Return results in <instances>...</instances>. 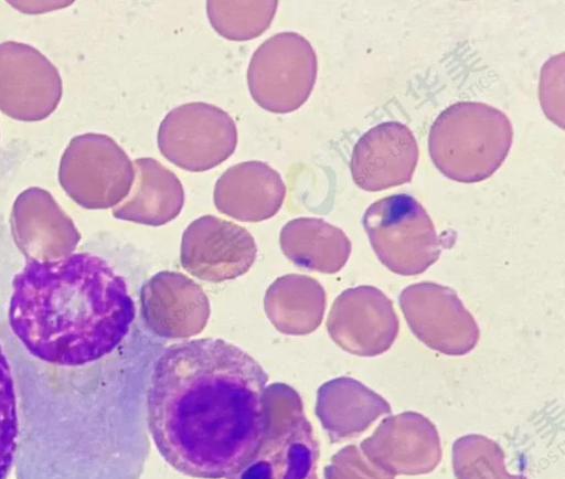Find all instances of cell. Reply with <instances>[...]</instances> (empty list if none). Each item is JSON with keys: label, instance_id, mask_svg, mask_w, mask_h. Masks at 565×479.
<instances>
[{"label": "cell", "instance_id": "6da1fadb", "mask_svg": "<svg viewBox=\"0 0 565 479\" xmlns=\"http://www.w3.org/2000/svg\"><path fill=\"white\" fill-rule=\"evenodd\" d=\"M267 382L250 354L223 339L166 348L147 393L148 429L161 457L189 477H230L263 437Z\"/></svg>", "mask_w": 565, "mask_h": 479}, {"label": "cell", "instance_id": "7a4b0ae2", "mask_svg": "<svg viewBox=\"0 0 565 479\" xmlns=\"http://www.w3.org/2000/svg\"><path fill=\"white\" fill-rule=\"evenodd\" d=\"M134 318L125 279L89 253L30 259L12 281L11 330L29 355L46 366L96 363L122 341Z\"/></svg>", "mask_w": 565, "mask_h": 479}, {"label": "cell", "instance_id": "3957f363", "mask_svg": "<svg viewBox=\"0 0 565 479\" xmlns=\"http://www.w3.org/2000/svg\"><path fill=\"white\" fill-rule=\"evenodd\" d=\"M512 139V124L501 110L484 103L460 102L447 107L431 125L428 150L443 174L472 183L499 169Z\"/></svg>", "mask_w": 565, "mask_h": 479}, {"label": "cell", "instance_id": "277c9868", "mask_svg": "<svg viewBox=\"0 0 565 479\" xmlns=\"http://www.w3.org/2000/svg\"><path fill=\"white\" fill-rule=\"evenodd\" d=\"M263 437L248 460L226 479H320L319 443L299 394L285 383L265 390Z\"/></svg>", "mask_w": 565, "mask_h": 479}, {"label": "cell", "instance_id": "5b68a950", "mask_svg": "<svg viewBox=\"0 0 565 479\" xmlns=\"http://www.w3.org/2000/svg\"><path fill=\"white\" fill-rule=\"evenodd\" d=\"M362 223L376 256L395 274H422L440 256V236L412 195L399 193L375 201Z\"/></svg>", "mask_w": 565, "mask_h": 479}, {"label": "cell", "instance_id": "8992f818", "mask_svg": "<svg viewBox=\"0 0 565 479\" xmlns=\"http://www.w3.org/2000/svg\"><path fill=\"white\" fill-rule=\"evenodd\" d=\"M317 72V55L310 42L299 33L281 32L263 42L252 55L247 84L262 108L286 114L308 99Z\"/></svg>", "mask_w": 565, "mask_h": 479}, {"label": "cell", "instance_id": "52a82bcc", "mask_svg": "<svg viewBox=\"0 0 565 479\" xmlns=\"http://www.w3.org/2000/svg\"><path fill=\"white\" fill-rule=\"evenodd\" d=\"M157 141L160 152L170 162L186 171L202 172L232 156L237 130L232 117L223 109L193 102L166 115Z\"/></svg>", "mask_w": 565, "mask_h": 479}, {"label": "cell", "instance_id": "ba28073f", "mask_svg": "<svg viewBox=\"0 0 565 479\" xmlns=\"http://www.w3.org/2000/svg\"><path fill=\"white\" fill-rule=\"evenodd\" d=\"M134 178V163L107 135L75 136L61 158V182L89 206L117 203L129 193Z\"/></svg>", "mask_w": 565, "mask_h": 479}, {"label": "cell", "instance_id": "9c48e42d", "mask_svg": "<svg viewBox=\"0 0 565 479\" xmlns=\"http://www.w3.org/2000/svg\"><path fill=\"white\" fill-rule=\"evenodd\" d=\"M399 306L415 337L428 348L447 355H465L477 345L478 324L449 287L422 281L407 286Z\"/></svg>", "mask_w": 565, "mask_h": 479}, {"label": "cell", "instance_id": "30bf717a", "mask_svg": "<svg viewBox=\"0 0 565 479\" xmlns=\"http://www.w3.org/2000/svg\"><path fill=\"white\" fill-rule=\"evenodd\" d=\"M62 79L56 67L35 47L20 42L0 44V110L22 121L42 120L57 107Z\"/></svg>", "mask_w": 565, "mask_h": 479}, {"label": "cell", "instance_id": "8fae6325", "mask_svg": "<svg viewBox=\"0 0 565 479\" xmlns=\"http://www.w3.org/2000/svg\"><path fill=\"white\" fill-rule=\"evenodd\" d=\"M256 256L255 240L246 228L214 215L192 221L182 235L181 265L205 281L222 283L242 276Z\"/></svg>", "mask_w": 565, "mask_h": 479}, {"label": "cell", "instance_id": "7c38bea8", "mask_svg": "<svg viewBox=\"0 0 565 479\" xmlns=\"http://www.w3.org/2000/svg\"><path fill=\"white\" fill-rule=\"evenodd\" d=\"M399 321L392 300L373 286L342 291L327 319L330 338L343 350L359 356H376L394 343Z\"/></svg>", "mask_w": 565, "mask_h": 479}, {"label": "cell", "instance_id": "4fadbf2b", "mask_svg": "<svg viewBox=\"0 0 565 479\" xmlns=\"http://www.w3.org/2000/svg\"><path fill=\"white\" fill-rule=\"evenodd\" d=\"M360 449L377 467L393 475H426L443 457L436 426L424 415L404 412L384 418Z\"/></svg>", "mask_w": 565, "mask_h": 479}, {"label": "cell", "instance_id": "5bb4252c", "mask_svg": "<svg viewBox=\"0 0 565 479\" xmlns=\"http://www.w3.org/2000/svg\"><path fill=\"white\" fill-rule=\"evenodd\" d=\"M141 315L154 334L185 339L199 334L210 318V302L203 289L177 272H159L140 291Z\"/></svg>", "mask_w": 565, "mask_h": 479}, {"label": "cell", "instance_id": "9a60e30c", "mask_svg": "<svg viewBox=\"0 0 565 479\" xmlns=\"http://www.w3.org/2000/svg\"><path fill=\"white\" fill-rule=\"evenodd\" d=\"M418 146L411 129L386 121L369 129L353 147L350 170L365 191H381L411 182L418 161Z\"/></svg>", "mask_w": 565, "mask_h": 479}, {"label": "cell", "instance_id": "2e32d148", "mask_svg": "<svg viewBox=\"0 0 565 479\" xmlns=\"http://www.w3.org/2000/svg\"><path fill=\"white\" fill-rule=\"evenodd\" d=\"M286 187L280 174L262 161H245L230 167L216 181V209L237 221L260 222L281 207Z\"/></svg>", "mask_w": 565, "mask_h": 479}, {"label": "cell", "instance_id": "e0dca14e", "mask_svg": "<svg viewBox=\"0 0 565 479\" xmlns=\"http://www.w3.org/2000/svg\"><path fill=\"white\" fill-rule=\"evenodd\" d=\"M391 413L385 398L352 377L330 380L318 390L316 414L332 441L356 437Z\"/></svg>", "mask_w": 565, "mask_h": 479}, {"label": "cell", "instance_id": "ac0fdd59", "mask_svg": "<svg viewBox=\"0 0 565 479\" xmlns=\"http://www.w3.org/2000/svg\"><path fill=\"white\" fill-rule=\"evenodd\" d=\"M132 163L134 185L127 199L114 210L115 216L150 226L175 219L184 203L178 177L152 158H138Z\"/></svg>", "mask_w": 565, "mask_h": 479}, {"label": "cell", "instance_id": "d6986e66", "mask_svg": "<svg viewBox=\"0 0 565 479\" xmlns=\"http://www.w3.org/2000/svg\"><path fill=\"white\" fill-rule=\"evenodd\" d=\"M279 242L282 253L295 265L324 274L339 272L352 248L341 228L316 217L289 221L280 231Z\"/></svg>", "mask_w": 565, "mask_h": 479}, {"label": "cell", "instance_id": "ffe728a7", "mask_svg": "<svg viewBox=\"0 0 565 479\" xmlns=\"http://www.w3.org/2000/svg\"><path fill=\"white\" fill-rule=\"evenodd\" d=\"M264 307L274 327L286 334L302 336L315 331L326 309V292L309 276L289 274L277 278L267 289Z\"/></svg>", "mask_w": 565, "mask_h": 479}, {"label": "cell", "instance_id": "44dd1931", "mask_svg": "<svg viewBox=\"0 0 565 479\" xmlns=\"http://www.w3.org/2000/svg\"><path fill=\"white\" fill-rule=\"evenodd\" d=\"M277 0L206 2L207 17L215 31L232 41H247L259 36L270 25Z\"/></svg>", "mask_w": 565, "mask_h": 479}, {"label": "cell", "instance_id": "7402d4cb", "mask_svg": "<svg viewBox=\"0 0 565 479\" xmlns=\"http://www.w3.org/2000/svg\"><path fill=\"white\" fill-rule=\"evenodd\" d=\"M456 479H527L508 471L504 453L494 440L478 434L465 435L452 445Z\"/></svg>", "mask_w": 565, "mask_h": 479}, {"label": "cell", "instance_id": "603a6c76", "mask_svg": "<svg viewBox=\"0 0 565 479\" xmlns=\"http://www.w3.org/2000/svg\"><path fill=\"white\" fill-rule=\"evenodd\" d=\"M19 440L18 398L11 364L0 345V479L14 467Z\"/></svg>", "mask_w": 565, "mask_h": 479}, {"label": "cell", "instance_id": "cb8c5ba5", "mask_svg": "<svg viewBox=\"0 0 565 479\" xmlns=\"http://www.w3.org/2000/svg\"><path fill=\"white\" fill-rule=\"evenodd\" d=\"M326 479H394L373 464L355 445L339 450L324 469Z\"/></svg>", "mask_w": 565, "mask_h": 479}]
</instances>
